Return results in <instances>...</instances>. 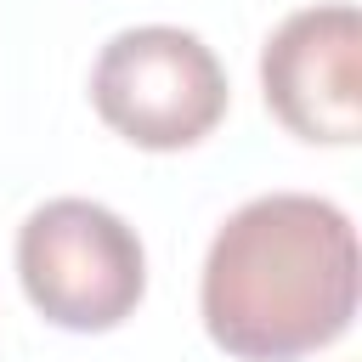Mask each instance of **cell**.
<instances>
[{
  "label": "cell",
  "mask_w": 362,
  "mask_h": 362,
  "mask_svg": "<svg viewBox=\"0 0 362 362\" xmlns=\"http://www.w3.org/2000/svg\"><path fill=\"white\" fill-rule=\"evenodd\" d=\"M260 90L272 119L311 147L362 136V17L345 0L288 11L260 45Z\"/></svg>",
  "instance_id": "277c9868"
},
{
  "label": "cell",
  "mask_w": 362,
  "mask_h": 362,
  "mask_svg": "<svg viewBox=\"0 0 362 362\" xmlns=\"http://www.w3.org/2000/svg\"><path fill=\"white\" fill-rule=\"evenodd\" d=\"M17 283L51 328L107 334L147 294V249L96 198H45L17 226Z\"/></svg>",
  "instance_id": "7a4b0ae2"
},
{
  "label": "cell",
  "mask_w": 362,
  "mask_h": 362,
  "mask_svg": "<svg viewBox=\"0 0 362 362\" xmlns=\"http://www.w3.org/2000/svg\"><path fill=\"white\" fill-rule=\"evenodd\" d=\"M226 68L192 34L170 23L119 28L90 68V107L96 119L147 153L198 147L226 119Z\"/></svg>",
  "instance_id": "3957f363"
},
{
  "label": "cell",
  "mask_w": 362,
  "mask_h": 362,
  "mask_svg": "<svg viewBox=\"0 0 362 362\" xmlns=\"http://www.w3.org/2000/svg\"><path fill=\"white\" fill-rule=\"evenodd\" d=\"M356 226L317 192H266L221 221L198 277L204 334L232 362H300L356 317Z\"/></svg>",
  "instance_id": "6da1fadb"
}]
</instances>
